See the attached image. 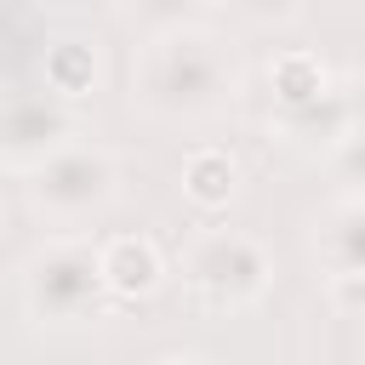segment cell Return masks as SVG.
<instances>
[{"mask_svg":"<svg viewBox=\"0 0 365 365\" xmlns=\"http://www.w3.org/2000/svg\"><path fill=\"white\" fill-rule=\"evenodd\" d=\"M80 131H86V120H80V108L68 97H57L46 86L40 91H11L6 97V120H0V165L11 177H29L51 154L74 148Z\"/></svg>","mask_w":365,"mask_h":365,"instance_id":"5","label":"cell"},{"mask_svg":"<svg viewBox=\"0 0 365 365\" xmlns=\"http://www.w3.org/2000/svg\"><path fill=\"white\" fill-rule=\"evenodd\" d=\"M40 86L68 97V103H86L97 86H103V57H97V40H80V34H63L40 51Z\"/></svg>","mask_w":365,"mask_h":365,"instance_id":"10","label":"cell"},{"mask_svg":"<svg viewBox=\"0 0 365 365\" xmlns=\"http://www.w3.org/2000/svg\"><path fill=\"white\" fill-rule=\"evenodd\" d=\"M103 274L114 302H143L165 285V257L148 234H108L103 240Z\"/></svg>","mask_w":365,"mask_h":365,"instance_id":"8","label":"cell"},{"mask_svg":"<svg viewBox=\"0 0 365 365\" xmlns=\"http://www.w3.org/2000/svg\"><path fill=\"white\" fill-rule=\"evenodd\" d=\"M188 297L211 314H245L274 285V251L245 228H194L177 251Z\"/></svg>","mask_w":365,"mask_h":365,"instance_id":"4","label":"cell"},{"mask_svg":"<svg viewBox=\"0 0 365 365\" xmlns=\"http://www.w3.org/2000/svg\"><path fill=\"white\" fill-rule=\"evenodd\" d=\"M177 188L194 211H228L234 194H240V160L234 148L222 143H200L182 154V171H177Z\"/></svg>","mask_w":365,"mask_h":365,"instance_id":"9","label":"cell"},{"mask_svg":"<svg viewBox=\"0 0 365 365\" xmlns=\"http://www.w3.org/2000/svg\"><path fill=\"white\" fill-rule=\"evenodd\" d=\"M245 97V57L211 23H154L131 51V108L160 125H205Z\"/></svg>","mask_w":365,"mask_h":365,"instance_id":"1","label":"cell"},{"mask_svg":"<svg viewBox=\"0 0 365 365\" xmlns=\"http://www.w3.org/2000/svg\"><path fill=\"white\" fill-rule=\"evenodd\" d=\"M325 91H336V80H331V68L319 63V51L291 46V51H279V57L268 63V97H274V108H302V103H314V97H325Z\"/></svg>","mask_w":365,"mask_h":365,"instance_id":"11","label":"cell"},{"mask_svg":"<svg viewBox=\"0 0 365 365\" xmlns=\"http://www.w3.org/2000/svg\"><path fill=\"white\" fill-rule=\"evenodd\" d=\"M325 291H331V308L365 314V274H336V279H325Z\"/></svg>","mask_w":365,"mask_h":365,"instance_id":"15","label":"cell"},{"mask_svg":"<svg viewBox=\"0 0 365 365\" xmlns=\"http://www.w3.org/2000/svg\"><path fill=\"white\" fill-rule=\"evenodd\" d=\"M268 131H274L285 148H297V154H331V148L354 131L342 80H336V91H325V97H314V103H302V108H274V114H268Z\"/></svg>","mask_w":365,"mask_h":365,"instance_id":"7","label":"cell"},{"mask_svg":"<svg viewBox=\"0 0 365 365\" xmlns=\"http://www.w3.org/2000/svg\"><path fill=\"white\" fill-rule=\"evenodd\" d=\"M308 240H314V262L325 268V279L365 274V194H336L314 217Z\"/></svg>","mask_w":365,"mask_h":365,"instance_id":"6","label":"cell"},{"mask_svg":"<svg viewBox=\"0 0 365 365\" xmlns=\"http://www.w3.org/2000/svg\"><path fill=\"white\" fill-rule=\"evenodd\" d=\"M154 365H211L205 354H165V359H154Z\"/></svg>","mask_w":365,"mask_h":365,"instance_id":"17","label":"cell"},{"mask_svg":"<svg viewBox=\"0 0 365 365\" xmlns=\"http://www.w3.org/2000/svg\"><path fill=\"white\" fill-rule=\"evenodd\" d=\"M325 165H331L336 194H365V125H354V131L325 154Z\"/></svg>","mask_w":365,"mask_h":365,"instance_id":"12","label":"cell"},{"mask_svg":"<svg viewBox=\"0 0 365 365\" xmlns=\"http://www.w3.org/2000/svg\"><path fill=\"white\" fill-rule=\"evenodd\" d=\"M194 6H222V0H131V11L148 17V29H154V23H182Z\"/></svg>","mask_w":365,"mask_h":365,"instance_id":"14","label":"cell"},{"mask_svg":"<svg viewBox=\"0 0 365 365\" xmlns=\"http://www.w3.org/2000/svg\"><path fill=\"white\" fill-rule=\"evenodd\" d=\"M342 97H348V114H354V125H365V63H354V68L342 74Z\"/></svg>","mask_w":365,"mask_h":365,"instance_id":"16","label":"cell"},{"mask_svg":"<svg viewBox=\"0 0 365 365\" xmlns=\"http://www.w3.org/2000/svg\"><path fill=\"white\" fill-rule=\"evenodd\" d=\"M17 182H23V205H29L34 222H46L51 234H80L86 222H97L120 205L125 165L103 143H74V148L51 154L40 171H29Z\"/></svg>","mask_w":365,"mask_h":365,"instance_id":"3","label":"cell"},{"mask_svg":"<svg viewBox=\"0 0 365 365\" xmlns=\"http://www.w3.org/2000/svg\"><path fill=\"white\" fill-rule=\"evenodd\" d=\"M222 6L251 29H291L308 11V0H222Z\"/></svg>","mask_w":365,"mask_h":365,"instance_id":"13","label":"cell"},{"mask_svg":"<svg viewBox=\"0 0 365 365\" xmlns=\"http://www.w3.org/2000/svg\"><path fill=\"white\" fill-rule=\"evenodd\" d=\"M17 302H23L29 325H51V331L108 319L114 291H108V274H103V240L46 234L17 262Z\"/></svg>","mask_w":365,"mask_h":365,"instance_id":"2","label":"cell"}]
</instances>
